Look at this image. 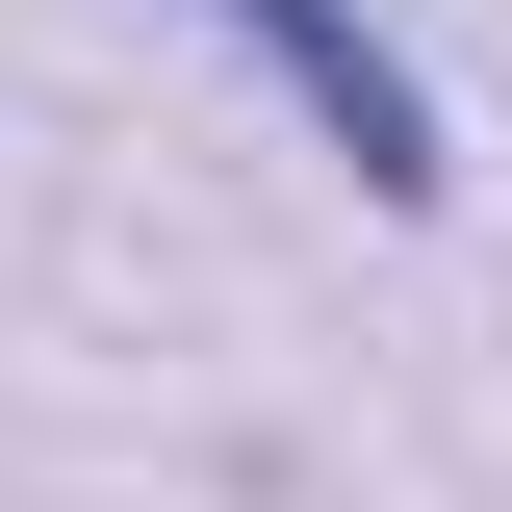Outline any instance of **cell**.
I'll return each mask as SVG.
<instances>
[{"label": "cell", "instance_id": "6da1fadb", "mask_svg": "<svg viewBox=\"0 0 512 512\" xmlns=\"http://www.w3.org/2000/svg\"><path fill=\"white\" fill-rule=\"evenodd\" d=\"M205 26H256V52L308 77V128H333V180H359V205H436V180H461V154H436V77L384 52L359 0H205Z\"/></svg>", "mask_w": 512, "mask_h": 512}]
</instances>
